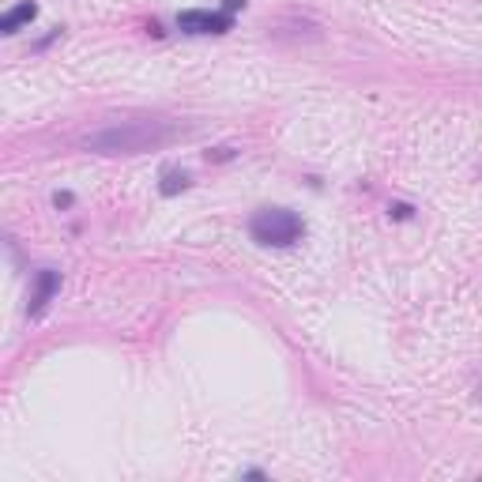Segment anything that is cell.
Here are the masks:
<instances>
[{
  "label": "cell",
  "mask_w": 482,
  "mask_h": 482,
  "mask_svg": "<svg viewBox=\"0 0 482 482\" xmlns=\"http://www.w3.org/2000/svg\"><path fill=\"white\" fill-rule=\"evenodd\" d=\"M188 185H192V177H188L185 170H177V166H166V170H162V185H158V192H162V196H177V192H185Z\"/></svg>",
  "instance_id": "cell-6"
},
{
  "label": "cell",
  "mask_w": 482,
  "mask_h": 482,
  "mask_svg": "<svg viewBox=\"0 0 482 482\" xmlns=\"http://www.w3.org/2000/svg\"><path fill=\"white\" fill-rule=\"evenodd\" d=\"M34 15H38V4H34V0H27V4L12 8V12H4V15H0V34H15V30H19L23 23H30Z\"/></svg>",
  "instance_id": "cell-5"
},
{
  "label": "cell",
  "mask_w": 482,
  "mask_h": 482,
  "mask_svg": "<svg viewBox=\"0 0 482 482\" xmlns=\"http://www.w3.org/2000/svg\"><path fill=\"white\" fill-rule=\"evenodd\" d=\"M249 233H253L256 245H271V249H286L305 233L301 218L286 207H264L249 218Z\"/></svg>",
  "instance_id": "cell-2"
},
{
  "label": "cell",
  "mask_w": 482,
  "mask_h": 482,
  "mask_svg": "<svg viewBox=\"0 0 482 482\" xmlns=\"http://www.w3.org/2000/svg\"><path fill=\"white\" fill-rule=\"evenodd\" d=\"M177 27L185 34H226L233 27L230 12H203V8H192V12L177 15Z\"/></svg>",
  "instance_id": "cell-3"
},
{
  "label": "cell",
  "mask_w": 482,
  "mask_h": 482,
  "mask_svg": "<svg viewBox=\"0 0 482 482\" xmlns=\"http://www.w3.org/2000/svg\"><path fill=\"white\" fill-rule=\"evenodd\" d=\"M177 128H170L166 120H120L102 132L87 136V151L98 155H143V151L162 147L166 140H173Z\"/></svg>",
  "instance_id": "cell-1"
},
{
  "label": "cell",
  "mask_w": 482,
  "mask_h": 482,
  "mask_svg": "<svg viewBox=\"0 0 482 482\" xmlns=\"http://www.w3.org/2000/svg\"><path fill=\"white\" fill-rule=\"evenodd\" d=\"M411 211H414L411 203H392V207H388V215H392V218H411Z\"/></svg>",
  "instance_id": "cell-7"
},
{
  "label": "cell",
  "mask_w": 482,
  "mask_h": 482,
  "mask_svg": "<svg viewBox=\"0 0 482 482\" xmlns=\"http://www.w3.org/2000/svg\"><path fill=\"white\" fill-rule=\"evenodd\" d=\"M241 4H245V0H226V12H238Z\"/></svg>",
  "instance_id": "cell-9"
},
{
  "label": "cell",
  "mask_w": 482,
  "mask_h": 482,
  "mask_svg": "<svg viewBox=\"0 0 482 482\" xmlns=\"http://www.w3.org/2000/svg\"><path fill=\"white\" fill-rule=\"evenodd\" d=\"M60 290V275L53 268H42L34 275V290H30V301H27V316H42V309L49 305V298Z\"/></svg>",
  "instance_id": "cell-4"
},
{
  "label": "cell",
  "mask_w": 482,
  "mask_h": 482,
  "mask_svg": "<svg viewBox=\"0 0 482 482\" xmlns=\"http://www.w3.org/2000/svg\"><path fill=\"white\" fill-rule=\"evenodd\" d=\"M53 203L57 207H72V192H53Z\"/></svg>",
  "instance_id": "cell-8"
}]
</instances>
